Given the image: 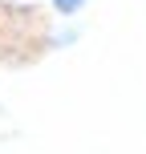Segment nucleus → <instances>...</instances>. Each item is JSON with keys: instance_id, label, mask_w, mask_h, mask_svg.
<instances>
[{"instance_id": "obj_1", "label": "nucleus", "mask_w": 146, "mask_h": 154, "mask_svg": "<svg viewBox=\"0 0 146 154\" xmlns=\"http://www.w3.org/2000/svg\"><path fill=\"white\" fill-rule=\"evenodd\" d=\"M85 4H89V0H49V8H53L57 16H77Z\"/></svg>"}]
</instances>
